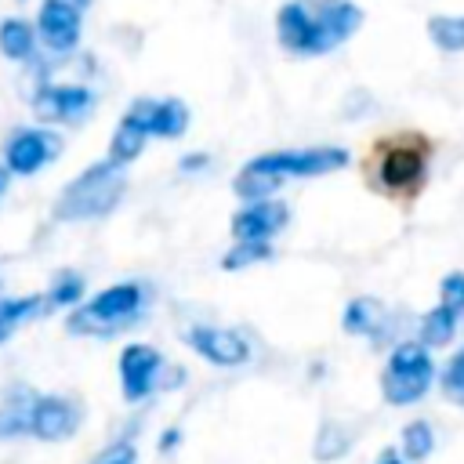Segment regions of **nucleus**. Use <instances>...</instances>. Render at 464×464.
Here are the masks:
<instances>
[{"label":"nucleus","instance_id":"nucleus-5","mask_svg":"<svg viewBox=\"0 0 464 464\" xmlns=\"http://www.w3.org/2000/svg\"><path fill=\"white\" fill-rule=\"evenodd\" d=\"M145 308V286L141 283H112L87 304L72 308L65 326L76 337H112L123 326H130Z\"/></svg>","mask_w":464,"mask_h":464},{"label":"nucleus","instance_id":"nucleus-20","mask_svg":"<svg viewBox=\"0 0 464 464\" xmlns=\"http://www.w3.org/2000/svg\"><path fill=\"white\" fill-rule=\"evenodd\" d=\"M453 334H457V312H450L442 304L424 312V319H420V344L424 348H442L453 341Z\"/></svg>","mask_w":464,"mask_h":464},{"label":"nucleus","instance_id":"nucleus-12","mask_svg":"<svg viewBox=\"0 0 464 464\" xmlns=\"http://www.w3.org/2000/svg\"><path fill=\"white\" fill-rule=\"evenodd\" d=\"M185 341L214 366H243L250 359V344L243 334L225 330V326H192Z\"/></svg>","mask_w":464,"mask_h":464},{"label":"nucleus","instance_id":"nucleus-16","mask_svg":"<svg viewBox=\"0 0 464 464\" xmlns=\"http://www.w3.org/2000/svg\"><path fill=\"white\" fill-rule=\"evenodd\" d=\"M40 395H33L29 388H11L0 402V439L33 431V406Z\"/></svg>","mask_w":464,"mask_h":464},{"label":"nucleus","instance_id":"nucleus-23","mask_svg":"<svg viewBox=\"0 0 464 464\" xmlns=\"http://www.w3.org/2000/svg\"><path fill=\"white\" fill-rule=\"evenodd\" d=\"M431 446H435V431H431L428 420L406 424V431H402V453H406L410 460H424V457L431 453Z\"/></svg>","mask_w":464,"mask_h":464},{"label":"nucleus","instance_id":"nucleus-13","mask_svg":"<svg viewBox=\"0 0 464 464\" xmlns=\"http://www.w3.org/2000/svg\"><path fill=\"white\" fill-rule=\"evenodd\" d=\"M127 112L145 127L149 138H181L188 130V105L178 98H138Z\"/></svg>","mask_w":464,"mask_h":464},{"label":"nucleus","instance_id":"nucleus-24","mask_svg":"<svg viewBox=\"0 0 464 464\" xmlns=\"http://www.w3.org/2000/svg\"><path fill=\"white\" fill-rule=\"evenodd\" d=\"M442 392H446V399H453V402H460L464 406V348L446 362V370H442Z\"/></svg>","mask_w":464,"mask_h":464},{"label":"nucleus","instance_id":"nucleus-31","mask_svg":"<svg viewBox=\"0 0 464 464\" xmlns=\"http://www.w3.org/2000/svg\"><path fill=\"white\" fill-rule=\"evenodd\" d=\"M381 464H402V460H399V457H395V453H392V450H388V453H384V457H381Z\"/></svg>","mask_w":464,"mask_h":464},{"label":"nucleus","instance_id":"nucleus-17","mask_svg":"<svg viewBox=\"0 0 464 464\" xmlns=\"http://www.w3.org/2000/svg\"><path fill=\"white\" fill-rule=\"evenodd\" d=\"M36 40H40V33H36L33 22L14 18V14L0 18V54H4V58H11V62H29L33 51H36Z\"/></svg>","mask_w":464,"mask_h":464},{"label":"nucleus","instance_id":"nucleus-7","mask_svg":"<svg viewBox=\"0 0 464 464\" xmlns=\"http://www.w3.org/2000/svg\"><path fill=\"white\" fill-rule=\"evenodd\" d=\"M62 149H65V141H62L58 130H51V127H22L4 145V167H7V174L29 178L40 167L54 163L62 156Z\"/></svg>","mask_w":464,"mask_h":464},{"label":"nucleus","instance_id":"nucleus-22","mask_svg":"<svg viewBox=\"0 0 464 464\" xmlns=\"http://www.w3.org/2000/svg\"><path fill=\"white\" fill-rule=\"evenodd\" d=\"M272 257V243H232L221 257V268L225 272H239V268H250L257 261H268Z\"/></svg>","mask_w":464,"mask_h":464},{"label":"nucleus","instance_id":"nucleus-19","mask_svg":"<svg viewBox=\"0 0 464 464\" xmlns=\"http://www.w3.org/2000/svg\"><path fill=\"white\" fill-rule=\"evenodd\" d=\"M428 36L442 54H460L464 51V14H431Z\"/></svg>","mask_w":464,"mask_h":464},{"label":"nucleus","instance_id":"nucleus-28","mask_svg":"<svg viewBox=\"0 0 464 464\" xmlns=\"http://www.w3.org/2000/svg\"><path fill=\"white\" fill-rule=\"evenodd\" d=\"M178 439H181V431H178V428H170V431H163V439H160V450H167V453H170V450L178 446Z\"/></svg>","mask_w":464,"mask_h":464},{"label":"nucleus","instance_id":"nucleus-15","mask_svg":"<svg viewBox=\"0 0 464 464\" xmlns=\"http://www.w3.org/2000/svg\"><path fill=\"white\" fill-rule=\"evenodd\" d=\"M384 323H388V308L377 297H352L341 315V326L352 337H377L384 330Z\"/></svg>","mask_w":464,"mask_h":464},{"label":"nucleus","instance_id":"nucleus-33","mask_svg":"<svg viewBox=\"0 0 464 464\" xmlns=\"http://www.w3.org/2000/svg\"><path fill=\"white\" fill-rule=\"evenodd\" d=\"M7 337H11V330H7V326H4V323H0V344H4V341H7Z\"/></svg>","mask_w":464,"mask_h":464},{"label":"nucleus","instance_id":"nucleus-30","mask_svg":"<svg viewBox=\"0 0 464 464\" xmlns=\"http://www.w3.org/2000/svg\"><path fill=\"white\" fill-rule=\"evenodd\" d=\"M58 4H69V7H76V11H87V7H91V0H58Z\"/></svg>","mask_w":464,"mask_h":464},{"label":"nucleus","instance_id":"nucleus-18","mask_svg":"<svg viewBox=\"0 0 464 464\" xmlns=\"http://www.w3.org/2000/svg\"><path fill=\"white\" fill-rule=\"evenodd\" d=\"M145 141H149L145 127H141L130 112H123L120 123H116V130H112V138H109V160L120 163V167H130V163L141 156Z\"/></svg>","mask_w":464,"mask_h":464},{"label":"nucleus","instance_id":"nucleus-8","mask_svg":"<svg viewBox=\"0 0 464 464\" xmlns=\"http://www.w3.org/2000/svg\"><path fill=\"white\" fill-rule=\"evenodd\" d=\"M29 105L44 127L47 123H83L94 109V91L83 83H40Z\"/></svg>","mask_w":464,"mask_h":464},{"label":"nucleus","instance_id":"nucleus-32","mask_svg":"<svg viewBox=\"0 0 464 464\" xmlns=\"http://www.w3.org/2000/svg\"><path fill=\"white\" fill-rule=\"evenodd\" d=\"M7 178H11L7 167H0V196H4V188H7Z\"/></svg>","mask_w":464,"mask_h":464},{"label":"nucleus","instance_id":"nucleus-25","mask_svg":"<svg viewBox=\"0 0 464 464\" xmlns=\"http://www.w3.org/2000/svg\"><path fill=\"white\" fill-rule=\"evenodd\" d=\"M439 304L442 308H450V312H464V272H450V276H442V283H439Z\"/></svg>","mask_w":464,"mask_h":464},{"label":"nucleus","instance_id":"nucleus-3","mask_svg":"<svg viewBox=\"0 0 464 464\" xmlns=\"http://www.w3.org/2000/svg\"><path fill=\"white\" fill-rule=\"evenodd\" d=\"M431 167V141L417 130H402L392 138H381L370 156V185L399 203H410L424 192Z\"/></svg>","mask_w":464,"mask_h":464},{"label":"nucleus","instance_id":"nucleus-29","mask_svg":"<svg viewBox=\"0 0 464 464\" xmlns=\"http://www.w3.org/2000/svg\"><path fill=\"white\" fill-rule=\"evenodd\" d=\"M203 163H207V156H185L181 160V170H199Z\"/></svg>","mask_w":464,"mask_h":464},{"label":"nucleus","instance_id":"nucleus-26","mask_svg":"<svg viewBox=\"0 0 464 464\" xmlns=\"http://www.w3.org/2000/svg\"><path fill=\"white\" fill-rule=\"evenodd\" d=\"M344 446H348V439H344L334 424H326V428H323V435H319V442H315V457H319V460L341 457V453H344Z\"/></svg>","mask_w":464,"mask_h":464},{"label":"nucleus","instance_id":"nucleus-14","mask_svg":"<svg viewBox=\"0 0 464 464\" xmlns=\"http://www.w3.org/2000/svg\"><path fill=\"white\" fill-rule=\"evenodd\" d=\"M76 431V410L62 395H40L33 406V435L44 442H62Z\"/></svg>","mask_w":464,"mask_h":464},{"label":"nucleus","instance_id":"nucleus-21","mask_svg":"<svg viewBox=\"0 0 464 464\" xmlns=\"http://www.w3.org/2000/svg\"><path fill=\"white\" fill-rule=\"evenodd\" d=\"M80 297H83V276L72 272V268H65V272L54 276V283L47 290V308H69Z\"/></svg>","mask_w":464,"mask_h":464},{"label":"nucleus","instance_id":"nucleus-2","mask_svg":"<svg viewBox=\"0 0 464 464\" xmlns=\"http://www.w3.org/2000/svg\"><path fill=\"white\" fill-rule=\"evenodd\" d=\"M348 163V149L341 145H308V149H276L243 163L232 178V192L243 203L276 199V192L294 178H323Z\"/></svg>","mask_w":464,"mask_h":464},{"label":"nucleus","instance_id":"nucleus-10","mask_svg":"<svg viewBox=\"0 0 464 464\" xmlns=\"http://www.w3.org/2000/svg\"><path fill=\"white\" fill-rule=\"evenodd\" d=\"M163 355L152 344H127L120 352V384H123V399L127 402H141L149 392H156V384L163 388L160 373H163Z\"/></svg>","mask_w":464,"mask_h":464},{"label":"nucleus","instance_id":"nucleus-6","mask_svg":"<svg viewBox=\"0 0 464 464\" xmlns=\"http://www.w3.org/2000/svg\"><path fill=\"white\" fill-rule=\"evenodd\" d=\"M431 377H435V362H431L428 348L420 341H402V344H395V352L381 373V392L392 406H410L428 392Z\"/></svg>","mask_w":464,"mask_h":464},{"label":"nucleus","instance_id":"nucleus-11","mask_svg":"<svg viewBox=\"0 0 464 464\" xmlns=\"http://www.w3.org/2000/svg\"><path fill=\"white\" fill-rule=\"evenodd\" d=\"M80 29H83V11L58 4V0H44L40 14H36V33L44 40V47H51L54 54H69L80 44Z\"/></svg>","mask_w":464,"mask_h":464},{"label":"nucleus","instance_id":"nucleus-1","mask_svg":"<svg viewBox=\"0 0 464 464\" xmlns=\"http://www.w3.org/2000/svg\"><path fill=\"white\" fill-rule=\"evenodd\" d=\"M362 25V7L352 0H286L276 14L279 47L297 58H319L344 47Z\"/></svg>","mask_w":464,"mask_h":464},{"label":"nucleus","instance_id":"nucleus-27","mask_svg":"<svg viewBox=\"0 0 464 464\" xmlns=\"http://www.w3.org/2000/svg\"><path fill=\"white\" fill-rule=\"evenodd\" d=\"M94 464H138V453H134V446L116 442V446H109L102 457H94Z\"/></svg>","mask_w":464,"mask_h":464},{"label":"nucleus","instance_id":"nucleus-9","mask_svg":"<svg viewBox=\"0 0 464 464\" xmlns=\"http://www.w3.org/2000/svg\"><path fill=\"white\" fill-rule=\"evenodd\" d=\"M290 221V207L279 199H257L243 203L232 214V243H272Z\"/></svg>","mask_w":464,"mask_h":464},{"label":"nucleus","instance_id":"nucleus-4","mask_svg":"<svg viewBox=\"0 0 464 464\" xmlns=\"http://www.w3.org/2000/svg\"><path fill=\"white\" fill-rule=\"evenodd\" d=\"M127 192V167L112 163L109 156L83 167L65 188L54 196V221H94L116 210V203Z\"/></svg>","mask_w":464,"mask_h":464}]
</instances>
